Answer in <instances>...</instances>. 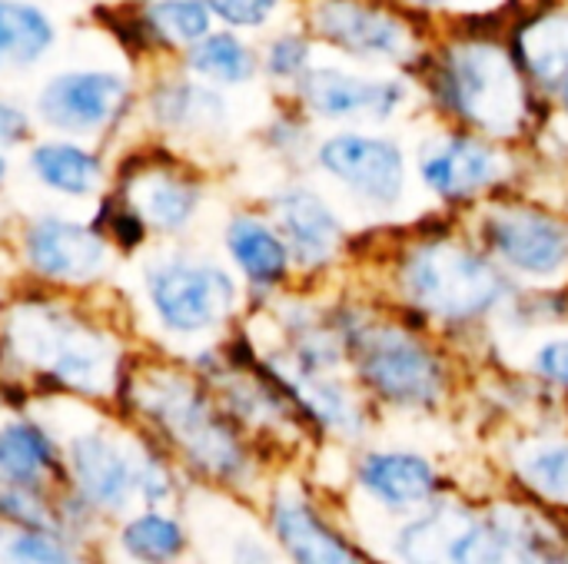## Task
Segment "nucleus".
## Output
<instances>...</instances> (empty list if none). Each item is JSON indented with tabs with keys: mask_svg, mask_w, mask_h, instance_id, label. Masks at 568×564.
I'll return each mask as SVG.
<instances>
[{
	"mask_svg": "<svg viewBox=\"0 0 568 564\" xmlns=\"http://www.w3.org/2000/svg\"><path fill=\"white\" fill-rule=\"evenodd\" d=\"M106 409L160 442L196 492L253 505L283 469L186 362L133 356Z\"/></svg>",
	"mask_w": 568,
	"mask_h": 564,
	"instance_id": "obj_1",
	"label": "nucleus"
},
{
	"mask_svg": "<svg viewBox=\"0 0 568 564\" xmlns=\"http://www.w3.org/2000/svg\"><path fill=\"white\" fill-rule=\"evenodd\" d=\"M133 356L120 339L47 299L17 302L0 319V376L23 382L37 406H110Z\"/></svg>",
	"mask_w": 568,
	"mask_h": 564,
	"instance_id": "obj_2",
	"label": "nucleus"
},
{
	"mask_svg": "<svg viewBox=\"0 0 568 564\" xmlns=\"http://www.w3.org/2000/svg\"><path fill=\"white\" fill-rule=\"evenodd\" d=\"M346 366L366 399L383 412L439 416L453 402V369L436 346L399 322L336 316Z\"/></svg>",
	"mask_w": 568,
	"mask_h": 564,
	"instance_id": "obj_3",
	"label": "nucleus"
},
{
	"mask_svg": "<svg viewBox=\"0 0 568 564\" xmlns=\"http://www.w3.org/2000/svg\"><path fill=\"white\" fill-rule=\"evenodd\" d=\"M253 509L283 564H379L343 499L316 485L303 465L276 469Z\"/></svg>",
	"mask_w": 568,
	"mask_h": 564,
	"instance_id": "obj_4",
	"label": "nucleus"
},
{
	"mask_svg": "<svg viewBox=\"0 0 568 564\" xmlns=\"http://www.w3.org/2000/svg\"><path fill=\"white\" fill-rule=\"evenodd\" d=\"M47 409L63 442V485L87 499L106 522L136 509L143 432L103 406L67 402L73 419H63L57 406Z\"/></svg>",
	"mask_w": 568,
	"mask_h": 564,
	"instance_id": "obj_5",
	"label": "nucleus"
},
{
	"mask_svg": "<svg viewBox=\"0 0 568 564\" xmlns=\"http://www.w3.org/2000/svg\"><path fill=\"white\" fill-rule=\"evenodd\" d=\"M456 489L463 485L436 455L416 445L363 442L349 452L346 489L339 499L353 529L359 532V539H366L369 532L399 522Z\"/></svg>",
	"mask_w": 568,
	"mask_h": 564,
	"instance_id": "obj_6",
	"label": "nucleus"
},
{
	"mask_svg": "<svg viewBox=\"0 0 568 564\" xmlns=\"http://www.w3.org/2000/svg\"><path fill=\"white\" fill-rule=\"evenodd\" d=\"M439 103L483 136H516L529 116L526 73L509 50L489 40H456L436 57Z\"/></svg>",
	"mask_w": 568,
	"mask_h": 564,
	"instance_id": "obj_7",
	"label": "nucleus"
},
{
	"mask_svg": "<svg viewBox=\"0 0 568 564\" xmlns=\"http://www.w3.org/2000/svg\"><path fill=\"white\" fill-rule=\"evenodd\" d=\"M399 286L423 316L446 326H469L489 316L509 293L493 259L453 239L416 243L399 266Z\"/></svg>",
	"mask_w": 568,
	"mask_h": 564,
	"instance_id": "obj_8",
	"label": "nucleus"
},
{
	"mask_svg": "<svg viewBox=\"0 0 568 564\" xmlns=\"http://www.w3.org/2000/svg\"><path fill=\"white\" fill-rule=\"evenodd\" d=\"M143 283L160 329L176 339L216 332L236 306V283L213 263L160 259L146 266Z\"/></svg>",
	"mask_w": 568,
	"mask_h": 564,
	"instance_id": "obj_9",
	"label": "nucleus"
},
{
	"mask_svg": "<svg viewBox=\"0 0 568 564\" xmlns=\"http://www.w3.org/2000/svg\"><path fill=\"white\" fill-rule=\"evenodd\" d=\"M499 489L568 515V422H539L509 432L496 455Z\"/></svg>",
	"mask_w": 568,
	"mask_h": 564,
	"instance_id": "obj_10",
	"label": "nucleus"
},
{
	"mask_svg": "<svg viewBox=\"0 0 568 564\" xmlns=\"http://www.w3.org/2000/svg\"><path fill=\"white\" fill-rule=\"evenodd\" d=\"M280 382L290 389L316 445L353 452L363 442H369L379 409L366 399L356 379L326 372V376H303V379H280Z\"/></svg>",
	"mask_w": 568,
	"mask_h": 564,
	"instance_id": "obj_11",
	"label": "nucleus"
},
{
	"mask_svg": "<svg viewBox=\"0 0 568 564\" xmlns=\"http://www.w3.org/2000/svg\"><path fill=\"white\" fill-rule=\"evenodd\" d=\"M483 239L523 276L549 279L568 266V223L526 203L489 209L483 216Z\"/></svg>",
	"mask_w": 568,
	"mask_h": 564,
	"instance_id": "obj_12",
	"label": "nucleus"
},
{
	"mask_svg": "<svg viewBox=\"0 0 568 564\" xmlns=\"http://www.w3.org/2000/svg\"><path fill=\"white\" fill-rule=\"evenodd\" d=\"M130 103V83L113 70H67L37 93V116L70 136L110 130Z\"/></svg>",
	"mask_w": 568,
	"mask_h": 564,
	"instance_id": "obj_13",
	"label": "nucleus"
},
{
	"mask_svg": "<svg viewBox=\"0 0 568 564\" xmlns=\"http://www.w3.org/2000/svg\"><path fill=\"white\" fill-rule=\"evenodd\" d=\"M100 564H200L186 505H136L113 519L100 545Z\"/></svg>",
	"mask_w": 568,
	"mask_h": 564,
	"instance_id": "obj_14",
	"label": "nucleus"
},
{
	"mask_svg": "<svg viewBox=\"0 0 568 564\" xmlns=\"http://www.w3.org/2000/svg\"><path fill=\"white\" fill-rule=\"evenodd\" d=\"M186 512L196 529L200 564H283L253 505L193 492Z\"/></svg>",
	"mask_w": 568,
	"mask_h": 564,
	"instance_id": "obj_15",
	"label": "nucleus"
},
{
	"mask_svg": "<svg viewBox=\"0 0 568 564\" xmlns=\"http://www.w3.org/2000/svg\"><path fill=\"white\" fill-rule=\"evenodd\" d=\"M23 256L40 279L83 286L106 273L110 243L97 226L63 216H37L23 229Z\"/></svg>",
	"mask_w": 568,
	"mask_h": 564,
	"instance_id": "obj_16",
	"label": "nucleus"
},
{
	"mask_svg": "<svg viewBox=\"0 0 568 564\" xmlns=\"http://www.w3.org/2000/svg\"><path fill=\"white\" fill-rule=\"evenodd\" d=\"M320 166L376 206H396L406 189V156L393 140L339 133L320 143Z\"/></svg>",
	"mask_w": 568,
	"mask_h": 564,
	"instance_id": "obj_17",
	"label": "nucleus"
},
{
	"mask_svg": "<svg viewBox=\"0 0 568 564\" xmlns=\"http://www.w3.org/2000/svg\"><path fill=\"white\" fill-rule=\"evenodd\" d=\"M0 479L50 495L63 489V442L43 406L0 412Z\"/></svg>",
	"mask_w": 568,
	"mask_h": 564,
	"instance_id": "obj_18",
	"label": "nucleus"
},
{
	"mask_svg": "<svg viewBox=\"0 0 568 564\" xmlns=\"http://www.w3.org/2000/svg\"><path fill=\"white\" fill-rule=\"evenodd\" d=\"M313 27L323 40L356 57L396 60L413 47L409 27L393 10L366 0H320L313 7Z\"/></svg>",
	"mask_w": 568,
	"mask_h": 564,
	"instance_id": "obj_19",
	"label": "nucleus"
},
{
	"mask_svg": "<svg viewBox=\"0 0 568 564\" xmlns=\"http://www.w3.org/2000/svg\"><path fill=\"white\" fill-rule=\"evenodd\" d=\"M296 90L303 106L323 120H386L406 100V86L399 80H366L336 66L306 70L296 80Z\"/></svg>",
	"mask_w": 568,
	"mask_h": 564,
	"instance_id": "obj_20",
	"label": "nucleus"
},
{
	"mask_svg": "<svg viewBox=\"0 0 568 564\" xmlns=\"http://www.w3.org/2000/svg\"><path fill=\"white\" fill-rule=\"evenodd\" d=\"M423 183L443 199H469L503 183L506 160L486 140L476 136H439L419 153Z\"/></svg>",
	"mask_w": 568,
	"mask_h": 564,
	"instance_id": "obj_21",
	"label": "nucleus"
},
{
	"mask_svg": "<svg viewBox=\"0 0 568 564\" xmlns=\"http://www.w3.org/2000/svg\"><path fill=\"white\" fill-rule=\"evenodd\" d=\"M273 213H276V229L290 246V256L300 266L316 269L336 256L343 243V226L320 193L306 186H290L273 196Z\"/></svg>",
	"mask_w": 568,
	"mask_h": 564,
	"instance_id": "obj_22",
	"label": "nucleus"
},
{
	"mask_svg": "<svg viewBox=\"0 0 568 564\" xmlns=\"http://www.w3.org/2000/svg\"><path fill=\"white\" fill-rule=\"evenodd\" d=\"M120 193L136 206L143 223L156 233H180L183 226H190L203 196L200 183L170 163L133 166L130 183Z\"/></svg>",
	"mask_w": 568,
	"mask_h": 564,
	"instance_id": "obj_23",
	"label": "nucleus"
},
{
	"mask_svg": "<svg viewBox=\"0 0 568 564\" xmlns=\"http://www.w3.org/2000/svg\"><path fill=\"white\" fill-rule=\"evenodd\" d=\"M499 505L509 525V564H568V515L523 502L499 489Z\"/></svg>",
	"mask_w": 568,
	"mask_h": 564,
	"instance_id": "obj_24",
	"label": "nucleus"
},
{
	"mask_svg": "<svg viewBox=\"0 0 568 564\" xmlns=\"http://www.w3.org/2000/svg\"><path fill=\"white\" fill-rule=\"evenodd\" d=\"M226 249L236 263V269L260 289H270L276 283L286 279L290 273V246L280 236V229H273L266 219L260 216H233L226 226Z\"/></svg>",
	"mask_w": 568,
	"mask_h": 564,
	"instance_id": "obj_25",
	"label": "nucleus"
},
{
	"mask_svg": "<svg viewBox=\"0 0 568 564\" xmlns=\"http://www.w3.org/2000/svg\"><path fill=\"white\" fill-rule=\"evenodd\" d=\"M513 57L529 80L559 93L568 83V13L552 10L523 23L513 37Z\"/></svg>",
	"mask_w": 568,
	"mask_h": 564,
	"instance_id": "obj_26",
	"label": "nucleus"
},
{
	"mask_svg": "<svg viewBox=\"0 0 568 564\" xmlns=\"http://www.w3.org/2000/svg\"><path fill=\"white\" fill-rule=\"evenodd\" d=\"M153 120L173 133L210 136L226 126V103L216 90L193 80H163L150 93Z\"/></svg>",
	"mask_w": 568,
	"mask_h": 564,
	"instance_id": "obj_27",
	"label": "nucleus"
},
{
	"mask_svg": "<svg viewBox=\"0 0 568 564\" xmlns=\"http://www.w3.org/2000/svg\"><path fill=\"white\" fill-rule=\"evenodd\" d=\"M30 173L60 196H93L103 183V160L70 140H43L30 150Z\"/></svg>",
	"mask_w": 568,
	"mask_h": 564,
	"instance_id": "obj_28",
	"label": "nucleus"
},
{
	"mask_svg": "<svg viewBox=\"0 0 568 564\" xmlns=\"http://www.w3.org/2000/svg\"><path fill=\"white\" fill-rule=\"evenodd\" d=\"M57 40L53 20L23 0H0V70L40 63Z\"/></svg>",
	"mask_w": 568,
	"mask_h": 564,
	"instance_id": "obj_29",
	"label": "nucleus"
},
{
	"mask_svg": "<svg viewBox=\"0 0 568 564\" xmlns=\"http://www.w3.org/2000/svg\"><path fill=\"white\" fill-rule=\"evenodd\" d=\"M0 564H100V555L57 525L0 529Z\"/></svg>",
	"mask_w": 568,
	"mask_h": 564,
	"instance_id": "obj_30",
	"label": "nucleus"
},
{
	"mask_svg": "<svg viewBox=\"0 0 568 564\" xmlns=\"http://www.w3.org/2000/svg\"><path fill=\"white\" fill-rule=\"evenodd\" d=\"M186 66L206 83L240 86L256 76V53L230 30H210L186 50Z\"/></svg>",
	"mask_w": 568,
	"mask_h": 564,
	"instance_id": "obj_31",
	"label": "nucleus"
},
{
	"mask_svg": "<svg viewBox=\"0 0 568 564\" xmlns=\"http://www.w3.org/2000/svg\"><path fill=\"white\" fill-rule=\"evenodd\" d=\"M153 43L163 47H193L213 30V10L206 0H150L143 10Z\"/></svg>",
	"mask_w": 568,
	"mask_h": 564,
	"instance_id": "obj_32",
	"label": "nucleus"
},
{
	"mask_svg": "<svg viewBox=\"0 0 568 564\" xmlns=\"http://www.w3.org/2000/svg\"><path fill=\"white\" fill-rule=\"evenodd\" d=\"M53 525L63 535H70L73 542H80V545H87V548H93L100 555V545H103V535H106L110 522L87 499H80L77 492H70L63 485L57 492V499H53Z\"/></svg>",
	"mask_w": 568,
	"mask_h": 564,
	"instance_id": "obj_33",
	"label": "nucleus"
},
{
	"mask_svg": "<svg viewBox=\"0 0 568 564\" xmlns=\"http://www.w3.org/2000/svg\"><path fill=\"white\" fill-rule=\"evenodd\" d=\"M103 236H106V243L110 246H120V249H136V246H143V239H146V223H143V216L136 213V206L123 196V193H110L103 203H100V219L93 223Z\"/></svg>",
	"mask_w": 568,
	"mask_h": 564,
	"instance_id": "obj_34",
	"label": "nucleus"
},
{
	"mask_svg": "<svg viewBox=\"0 0 568 564\" xmlns=\"http://www.w3.org/2000/svg\"><path fill=\"white\" fill-rule=\"evenodd\" d=\"M529 376L549 396L568 399V336L542 342L529 359Z\"/></svg>",
	"mask_w": 568,
	"mask_h": 564,
	"instance_id": "obj_35",
	"label": "nucleus"
},
{
	"mask_svg": "<svg viewBox=\"0 0 568 564\" xmlns=\"http://www.w3.org/2000/svg\"><path fill=\"white\" fill-rule=\"evenodd\" d=\"M263 63L276 80H300L310 70V43L300 33H283L266 47Z\"/></svg>",
	"mask_w": 568,
	"mask_h": 564,
	"instance_id": "obj_36",
	"label": "nucleus"
},
{
	"mask_svg": "<svg viewBox=\"0 0 568 564\" xmlns=\"http://www.w3.org/2000/svg\"><path fill=\"white\" fill-rule=\"evenodd\" d=\"M213 17H220L226 27H263L276 10L280 0H206Z\"/></svg>",
	"mask_w": 568,
	"mask_h": 564,
	"instance_id": "obj_37",
	"label": "nucleus"
},
{
	"mask_svg": "<svg viewBox=\"0 0 568 564\" xmlns=\"http://www.w3.org/2000/svg\"><path fill=\"white\" fill-rule=\"evenodd\" d=\"M27 133H30L27 113H23L17 103H10V100L0 96V146H13V143H20Z\"/></svg>",
	"mask_w": 568,
	"mask_h": 564,
	"instance_id": "obj_38",
	"label": "nucleus"
},
{
	"mask_svg": "<svg viewBox=\"0 0 568 564\" xmlns=\"http://www.w3.org/2000/svg\"><path fill=\"white\" fill-rule=\"evenodd\" d=\"M416 3H426V7H443V3H449V0H416Z\"/></svg>",
	"mask_w": 568,
	"mask_h": 564,
	"instance_id": "obj_39",
	"label": "nucleus"
},
{
	"mask_svg": "<svg viewBox=\"0 0 568 564\" xmlns=\"http://www.w3.org/2000/svg\"><path fill=\"white\" fill-rule=\"evenodd\" d=\"M7 176V160H3V153H0V180Z\"/></svg>",
	"mask_w": 568,
	"mask_h": 564,
	"instance_id": "obj_40",
	"label": "nucleus"
},
{
	"mask_svg": "<svg viewBox=\"0 0 568 564\" xmlns=\"http://www.w3.org/2000/svg\"><path fill=\"white\" fill-rule=\"evenodd\" d=\"M559 93H562V106H566V113H568V83L559 90Z\"/></svg>",
	"mask_w": 568,
	"mask_h": 564,
	"instance_id": "obj_41",
	"label": "nucleus"
},
{
	"mask_svg": "<svg viewBox=\"0 0 568 564\" xmlns=\"http://www.w3.org/2000/svg\"><path fill=\"white\" fill-rule=\"evenodd\" d=\"M562 419L568 422V399H566V406H562Z\"/></svg>",
	"mask_w": 568,
	"mask_h": 564,
	"instance_id": "obj_42",
	"label": "nucleus"
}]
</instances>
